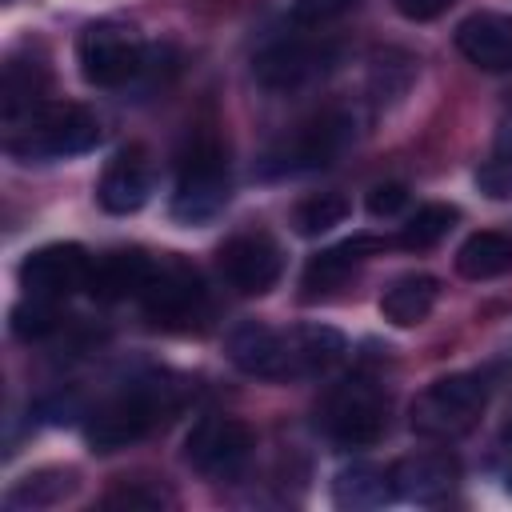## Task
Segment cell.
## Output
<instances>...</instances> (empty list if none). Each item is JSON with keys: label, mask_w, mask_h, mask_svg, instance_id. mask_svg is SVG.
I'll return each instance as SVG.
<instances>
[{"label": "cell", "mask_w": 512, "mask_h": 512, "mask_svg": "<svg viewBox=\"0 0 512 512\" xmlns=\"http://www.w3.org/2000/svg\"><path fill=\"white\" fill-rule=\"evenodd\" d=\"M248 456H252V432L232 416H204L184 440V460L212 480L236 476L248 464Z\"/></svg>", "instance_id": "cell-7"}, {"label": "cell", "mask_w": 512, "mask_h": 512, "mask_svg": "<svg viewBox=\"0 0 512 512\" xmlns=\"http://www.w3.org/2000/svg\"><path fill=\"white\" fill-rule=\"evenodd\" d=\"M88 272H92V260L80 244H44L24 256L20 284L28 288V296L60 300V296H72L76 288H88Z\"/></svg>", "instance_id": "cell-11"}, {"label": "cell", "mask_w": 512, "mask_h": 512, "mask_svg": "<svg viewBox=\"0 0 512 512\" xmlns=\"http://www.w3.org/2000/svg\"><path fill=\"white\" fill-rule=\"evenodd\" d=\"M352 140V120L344 112H324L316 120H308L292 140H284L280 148L268 152L264 160V172L280 176V172H312V168H324L332 164L344 144Z\"/></svg>", "instance_id": "cell-8"}, {"label": "cell", "mask_w": 512, "mask_h": 512, "mask_svg": "<svg viewBox=\"0 0 512 512\" xmlns=\"http://www.w3.org/2000/svg\"><path fill=\"white\" fill-rule=\"evenodd\" d=\"M456 48L468 64L484 72L512 68V16L504 12H472L456 24Z\"/></svg>", "instance_id": "cell-13"}, {"label": "cell", "mask_w": 512, "mask_h": 512, "mask_svg": "<svg viewBox=\"0 0 512 512\" xmlns=\"http://www.w3.org/2000/svg\"><path fill=\"white\" fill-rule=\"evenodd\" d=\"M436 296H440V284L424 272H408V276H396L384 292H380V312L384 320H392L396 328H416L428 320V312L436 308Z\"/></svg>", "instance_id": "cell-20"}, {"label": "cell", "mask_w": 512, "mask_h": 512, "mask_svg": "<svg viewBox=\"0 0 512 512\" xmlns=\"http://www.w3.org/2000/svg\"><path fill=\"white\" fill-rule=\"evenodd\" d=\"M216 268H220V276H224V284L232 292L260 296V292H268L280 280L284 256H280V248L264 232H244V236H232L228 244H220Z\"/></svg>", "instance_id": "cell-9"}, {"label": "cell", "mask_w": 512, "mask_h": 512, "mask_svg": "<svg viewBox=\"0 0 512 512\" xmlns=\"http://www.w3.org/2000/svg\"><path fill=\"white\" fill-rule=\"evenodd\" d=\"M404 204H408V188H404V184H376V188L368 192V212H372L376 220H388V216L404 212Z\"/></svg>", "instance_id": "cell-31"}, {"label": "cell", "mask_w": 512, "mask_h": 512, "mask_svg": "<svg viewBox=\"0 0 512 512\" xmlns=\"http://www.w3.org/2000/svg\"><path fill=\"white\" fill-rule=\"evenodd\" d=\"M144 300V312L156 320V324H188L196 320V312L204 308V288H200V276L180 264V260H160L140 292Z\"/></svg>", "instance_id": "cell-12"}, {"label": "cell", "mask_w": 512, "mask_h": 512, "mask_svg": "<svg viewBox=\"0 0 512 512\" xmlns=\"http://www.w3.org/2000/svg\"><path fill=\"white\" fill-rule=\"evenodd\" d=\"M416 80V60L400 48H388V52H376L372 56V72H368V88H372V100L376 104H392L408 92V84Z\"/></svg>", "instance_id": "cell-25"}, {"label": "cell", "mask_w": 512, "mask_h": 512, "mask_svg": "<svg viewBox=\"0 0 512 512\" xmlns=\"http://www.w3.org/2000/svg\"><path fill=\"white\" fill-rule=\"evenodd\" d=\"M48 84V68L40 60H20L12 56L4 64V120L32 116L40 108V92Z\"/></svg>", "instance_id": "cell-23"}, {"label": "cell", "mask_w": 512, "mask_h": 512, "mask_svg": "<svg viewBox=\"0 0 512 512\" xmlns=\"http://www.w3.org/2000/svg\"><path fill=\"white\" fill-rule=\"evenodd\" d=\"M344 216H348V200L340 192H316L292 208V228L300 236H320V232L344 224Z\"/></svg>", "instance_id": "cell-27"}, {"label": "cell", "mask_w": 512, "mask_h": 512, "mask_svg": "<svg viewBox=\"0 0 512 512\" xmlns=\"http://www.w3.org/2000/svg\"><path fill=\"white\" fill-rule=\"evenodd\" d=\"M100 140V120L80 108V104H40L28 124L24 140H12L8 148L16 156H36V160H56V156H76L96 148Z\"/></svg>", "instance_id": "cell-5"}, {"label": "cell", "mask_w": 512, "mask_h": 512, "mask_svg": "<svg viewBox=\"0 0 512 512\" xmlns=\"http://www.w3.org/2000/svg\"><path fill=\"white\" fill-rule=\"evenodd\" d=\"M76 64L88 84L120 88L144 68V40L120 20H96L76 40Z\"/></svg>", "instance_id": "cell-4"}, {"label": "cell", "mask_w": 512, "mask_h": 512, "mask_svg": "<svg viewBox=\"0 0 512 512\" xmlns=\"http://www.w3.org/2000/svg\"><path fill=\"white\" fill-rule=\"evenodd\" d=\"M448 8H452V0H396V12L408 20H436Z\"/></svg>", "instance_id": "cell-33"}, {"label": "cell", "mask_w": 512, "mask_h": 512, "mask_svg": "<svg viewBox=\"0 0 512 512\" xmlns=\"http://www.w3.org/2000/svg\"><path fill=\"white\" fill-rule=\"evenodd\" d=\"M476 188L488 200H512V152H496L476 168Z\"/></svg>", "instance_id": "cell-29"}, {"label": "cell", "mask_w": 512, "mask_h": 512, "mask_svg": "<svg viewBox=\"0 0 512 512\" xmlns=\"http://www.w3.org/2000/svg\"><path fill=\"white\" fill-rule=\"evenodd\" d=\"M456 268L468 280H496V276L512 272V236H504V232H472L456 252Z\"/></svg>", "instance_id": "cell-22"}, {"label": "cell", "mask_w": 512, "mask_h": 512, "mask_svg": "<svg viewBox=\"0 0 512 512\" xmlns=\"http://www.w3.org/2000/svg\"><path fill=\"white\" fill-rule=\"evenodd\" d=\"M332 60H336L332 44H320V40H276L252 60V76L272 92H288V88H300V84L316 80L320 72H328Z\"/></svg>", "instance_id": "cell-10"}, {"label": "cell", "mask_w": 512, "mask_h": 512, "mask_svg": "<svg viewBox=\"0 0 512 512\" xmlns=\"http://www.w3.org/2000/svg\"><path fill=\"white\" fill-rule=\"evenodd\" d=\"M104 504H108V508H160V504H164V496H160V492H152V488L132 484V488L112 492Z\"/></svg>", "instance_id": "cell-32"}, {"label": "cell", "mask_w": 512, "mask_h": 512, "mask_svg": "<svg viewBox=\"0 0 512 512\" xmlns=\"http://www.w3.org/2000/svg\"><path fill=\"white\" fill-rule=\"evenodd\" d=\"M52 328H56V308H52L48 296H32V300H24V304L12 308V332L20 340H40Z\"/></svg>", "instance_id": "cell-28"}, {"label": "cell", "mask_w": 512, "mask_h": 512, "mask_svg": "<svg viewBox=\"0 0 512 512\" xmlns=\"http://www.w3.org/2000/svg\"><path fill=\"white\" fill-rule=\"evenodd\" d=\"M224 204H228V156L212 136H200L180 156L172 216L180 224H204V220L220 216Z\"/></svg>", "instance_id": "cell-1"}, {"label": "cell", "mask_w": 512, "mask_h": 512, "mask_svg": "<svg viewBox=\"0 0 512 512\" xmlns=\"http://www.w3.org/2000/svg\"><path fill=\"white\" fill-rule=\"evenodd\" d=\"M172 404H176L172 384L144 380V384L128 388L124 396H116V400H108L104 408L92 412V420H88V444L100 448V452H116V448L140 440Z\"/></svg>", "instance_id": "cell-3"}, {"label": "cell", "mask_w": 512, "mask_h": 512, "mask_svg": "<svg viewBox=\"0 0 512 512\" xmlns=\"http://www.w3.org/2000/svg\"><path fill=\"white\" fill-rule=\"evenodd\" d=\"M360 0H292V20L300 28H324L340 16H348Z\"/></svg>", "instance_id": "cell-30"}, {"label": "cell", "mask_w": 512, "mask_h": 512, "mask_svg": "<svg viewBox=\"0 0 512 512\" xmlns=\"http://www.w3.org/2000/svg\"><path fill=\"white\" fill-rule=\"evenodd\" d=\"M456 220H460V208L456 204H424V208H416L408 216V224H404V232H400L396 244L408 248V252H424V248L440 244L456 228Z\"/></svg>", "instance_id": "cell-26"}, {"label": "cell", "mask_w": 512, "mask_h": 512, "mask_svg": "<svg viewBox=\"0 0 512 512\" xmlns=\"http://www.w3.org/2000/svg\"><path fill=\"white\" fill-rule=\"evenodd\" d=\"M460 480V468L448 452H416V456H404L396 468H392V488L400 500H412V504H440L452 496Z\"/></svg>", "instance_id": "cell-14"}, {"label": "cell", "mask_w": 512, "mask_h": 512, "mask_svg": "<svg viewBox=\"0 0 512 512\" xmlns=\"http://www.w3.org/2000/svg\"><path fill=\"white\" fill-rule=\"evenodd\" d=\"M344 352H348V344H344V336L336 328H328V324H300V328L284 332V380L328 372Z\"/></svg>", "instance_id": "cell-16"}, {"label": "cell", "mask_w": 512, "mask_h": 512, "mask_svg": "<svg viewBox=\"0 0 512 512\" xmlns=\"http://www.w3.org/2000/svg\"><path fill=\"white\" fill-rule=\"evenodd\" d=\"M384 248H388L384 236H352V240H340V244L324 248L320 256L308 260V268H304V276H300L304 296L316 300V296L336 292V288L352 276V268H356L360 260H368V256H376V252H384Z\"/></svg>", "instance_id": "cell-15"}, {"label": "cell", "mask_w": 512, "mask_h": 512, "mask_svg": "<svg viewBox=\"0 0 512 512\" xmlns=\"http://www.w3.org/2000/svg\"><path fill=\"white\" fill-rule=\"evenodd\" d=\"M320 428H324V436H332L336 444H348V448L376 444L384 432L380 392L364 380H348V384L332 388L324 408H320Z\"/></svg>", "instance_id": "cell-6"}, {"label": "cell", "mask_w": 512, "mask_h": 512, "mask_svg": "<svg viewBox=\"0 0 512 512\" xmlns=\"http://www.w3.org/2000/svg\"><path fill=\"white\" fill-rule=\"evenodd\" d=\"M148 192H152L148 160H144L140 148H132V152H120V156L104 168L100 188H96V200H100L104 212L128 216V212H136V208L148 200Z\"/></svg>", "instance_id": "cell-17"}, {"label": "cell", "mask_w": 512, "mask_h": 512, "mask_svg": "<svg viewBox=\"0 0 512 512\" xmlns=\"http://www.w3.org/2000/svg\"><path fill=\"white\" fill-rule=\"evenodd\" d=\"M152 268H156V260L144 256V252H136V248H128V252H108V256H100V260L92 264V272H88V292H92L96 300H104V304L140 296L144 284H148V276H152Z\"/></svg>", "instance_id": "cell-19"}, {"label": "cell", "mask_w": 512, "mask_h": 512, "mask_svg": "<svg viewBox=\"0 0 512 512\" xmlns=\"http://www.w3.org/2000/svg\"><path fill=\"white\" fill-rule=\"evenodd\" d=\"M76 484H80L76 468H40V472H28L8 492V504L12 508H48V504H60L64 496H72Z\"/></svg>", "instance_id": "cell-24"}, {"label": "cell", "mask_w": 512, "mask_h": 512, "mask_svg": "<svg viewBox=\"0 0 512 512\" xmlns=\"http://www.w3.org/2000/svg\"><path fill=\"white\" fill-rule=\"evenodd\" d=\"M228 360L260 380H284V332L268 328V324H240L228 336Z\"/></svg>", "instance_id": "cell-18"}, {"label": "cell", "mask_w": 512, "mask_h": 512, "mask_svg": "<svg viewBox=\"0 0 512 512\" xmlns=\"http://www.w3.org/2000/svg\"><path fill=\"white\" fill-rule=\"evenodd\" d=\"M392 496H396L392 472H384V468H376V464H352V468H344V472L332 480V500H336V508H352V512H360V508H380V504H388Z\"/></svg>", "instance_id": "cell-21"}, {"label": "cell", "mask_w": 512, "mask_h": 512, "mask_svg": "<svg viewBox=\"0 0 512 512\" xmlns=\"http://www.w3.org/2000/svg\"><path fill=\"white\" fill-rule=\"evenodd\" d=\"M488 404V380L476 372H456L444 380H432L416 400H412V428L432 440L460 436L476 424V416Z\"/></svg>", "instance_id": "cell-2"}]
</instances>
